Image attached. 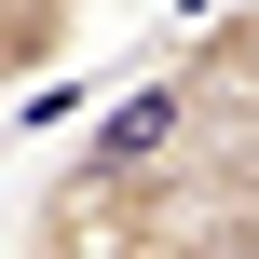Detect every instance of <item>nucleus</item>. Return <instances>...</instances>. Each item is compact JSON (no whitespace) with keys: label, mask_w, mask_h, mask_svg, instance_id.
<instances>
[{"label":"nucleus","mask_w":259,"mask_h":259,"mask_svg":"<svg viewBox=\"0 0 259 259\" xmlns=\"http://www.w3.org/2000/svg\"><path fill=\"white\" fill-rule=\"evenodd\" d=\"M96 27V0H0V96H27V82H55V55Z\"/></svg>","instance_id":"3"},{"label":"nucleus","mask_w":259,"mask_h":259,"mask_svg":"<svg viewBox=\"0 0 259 259\" xmlns=\"http://www.w3.org/2000/svg\"><path fill=\"white\" fill-rule=\"evenodd\" d=\"M191 232V164H96L68 150L27 205V259H164Z\"/></svg>","instance_id":"1"},{"label":"nucleus","mask_w":259,"mask_h":259,"mask_svg":"<svg viewBox=\"0 0 259 259\" xmlns=\"http://www.w3.org/2000/svg\"><path fill=\"white\" fill-rule=\"evenodd\" d=\"M96 164H178L191 150V82L178 68H150V82H123L109 109H96V137H82Z\"/></svg>","instance_id":"2"}]
</instances>
